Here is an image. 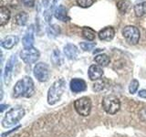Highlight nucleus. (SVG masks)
<instances>
[{"mask_svg":"<svg viewBox=\"0 0 146 137\" xmlns=\"http://www.w3.org/2000/svg\"><path fill=\"white\" fill-rule=\"evenodd\" d=\"M35 93L34 82L30 77H24L21 80H18L15 87H14V97H26L29 98L33 96Z\"/></svg>","mask_w":146,"mask_h":137,"instance_id":"1","label":"nucleus"},{"mask_svg":"<svg viewBox=\"0 0 146 137\" xmlns=\"http://www.w3.org/2000/svg\"><path fill=\"white\" fill-rule=\"evenodd\" d=\"M66 89V81L63 79L56 80L50 87L48 92V102L50 105H54L60 100L62 94Z\"/></svg>","mask_w":146,"mask_h":137,"instance_id":"2","label":"nucleus"},{"mask_svg":"<svg viewBox=\"0 0 146 137\" xmlns=\"http://www.w3.org/2000/svg\"><path fill=\"white\" fill-rule=\"evenodd\" d=\"M25 115V110L23 108H14L7 112L2 120V125L5 128L11 127L17 123Z\"/></svg>","mask_w":146,"mask_h":137,"instance_id":"3","label":"nucleus"},{"mask_svg":"<svg viewBox=\"0 0 146 137\" xmlns=\"http://www.w3.org/2000/svg\"><path fill=\"white\" fill-rule=\"evenodd\" d=\"M102 108L109 114H115L121 108V102L116 96L108 95L102 100Z\"/></svg>","mask_w":146,"mask_h":137,"instance_id":"4","label":"nucleus"},{"mask_svg":"<svg viewBox=\"0 0 146 137\" xmlns=\"http://www.w3.org/2000/svg\"><path fill=\"white\" fill-rule=\"evenodd\" d=\"M74 108L81 116H89L91 111V102L88 97H81L75 100Z\"/></svg>","mask_w":146,"mask_h":137,"instance_id":"5","label":"nucleus"},{"mask_svg":"<svg viewBox=\"0 0 146 137\" xmlns=\"http://www.w3.org/2000/svg\"><path fill=\"white\" fill-rule=\"evenodd\" d=\"M122 35L131 45H136L140 40V30L134 26H127L122 30Z\"/></svg>","mask_w":146,"mask_h":137,"instance_id":"6","label":"nucleus"},{"mask_svg":"<svg viewBox=\"0 0 146 137\" xmlns=\"http://www.w3.org/2000/svg\"><path fill=\"white\" fill-rule=\"evenodd\" d=\"M34 75L40 82L48 81L50 76V71L48 64L43 62L36 64V66L34 67Z\"/></svg>","mask_w":146,"mask_h":137,"instance_id":"7","label":"nucleus"},{"mask_svg":"<svg viewBox=\"0 0 146 137\" xmlns=\"http://www.w3.org/2000/svg\"><path fill=\"white\" fill-rule=\"evenodd\" d=\"M39 51L33 47L25 48L20 52V58L22 59V61L27 64L35 63L39 59Z\"/></svg>","mask_w":146,"mask_h":137,"instance_id":"8","label":"nucleus"},{"mask_svg":"<svg viewBox=\"0 0 146 137\" xmlns=\"http://www.w3.org/2000/svg\"><path fill=\"white\" fill-rule=\"evenodd\" d=\"M17 61L16 55H12L11 58L8 59V61L5 68V72H4V80L6 84H9V82L11 80V74H12V70L14 65H15V62Z\"/></svg>","mask_w":146,"mask_h":137,"instance_id":"9","label":"nucleus"},{"mask_svg":"<svg viewBox=\"0 0 146 137\" xmlns=\"http://www.w3.org/2000/svg\"><path fill=\"white\" fill-rule=\"evenodd\" d=\"M87 89L86 82L81 79H73L70 81V90L75 93L84 91Z\"/></svg>","mask_w":146,"mask_h":137,"instance_id":"10","label":"nucleus"},{"mask_svg":"<svg viewBox=\"0 0 146 137\" xmlns=\"http://www.w3.org/2000/svg\"><path fill=\"white\" fill-rule=\"evenodd\" d=\"M88 74L91 80H98L103 76V70L98 65H91L89 68Z\"/></svg>","mask_w":146,"mask_h":137,"instance_id":"11","label":"nucleus"},{"mask_svg":"<svg viewBox=\"0 0 146 137\" xmlns=\"http://www.w3.org/2000/svg\"><path fill=\"white\" fill-rule=\"evenodd\" d=\"M114 35H115V31L111 27H105L102 30L99 32V38L100 40L103 41H110L113 39Z\"/></svg>","mask_w":146,"mask_h":137,"instance_id":"12","label":"nucleus"},{"mask_svg":"<svg viewBox=\"0 0 146 137\" xmlns=\"http://www.w3.org/2000/svg\"><path fill=\"white\" fill-rule=\"evenodd\" d=\"M64 53H65L66 57L70 59H77L78 55H79V49L73 44H67L64 47Z\"/></svg>","mask_w":146,"mask_h":137,"instance_id":"13","label":"nucleus"},{"mask_svg":"<svg viewBox=\"0 0 146 137\" xmlns=\"http://www.w3.org/2000/svg\"><path fill=\"white\" fill-rule=\"evenodd\" d=\"M54 15H55V17H56L57 19L61 20L63 22H67V21L70 20V17L68 16L67 9L63 6H58L56 8V10H55Z\"/></svg>","mask_w":146,"mask_h":137,"instance_id":"14","label":"nucleus"},{"mask_svg":"<svg viewBox=\"0 0 146 137\" xmlns=\"http://www.w3.org/2000/svg\"><path fill=\"white\" fill-rule=\"evenodd\" d=\"M18 42V38L17 36H8L6 37L1 41V46L6 49H10Z\"/></svg>","mask_w":146,"mask_h":137,"instance_id":"15","label":"nucleus"},{"mask_svg":"<svg viewBox=\"0 0 146 137\" xmlns=\"http://www.w3.org/2000/svg\"><path fill=\"white\" fill-rule=\"evenodd\" d=\"M9 18H10V11L7 7L2 6L0 8V25L1 27L7 24Z\"/></svg>","mask_w":146,"mask_h":137,"instance_id":"16","label":"nucleus"},{"mask_svg":"<svg viewBox=\"0 0 146 137\" xmlns=\"http://www.w3.org/2000/svg\"><path fill=\"white\" fill-rule=\"evenodd\" d=\"M94 61L98 65L102 66V67H106V66H108L110 61H111V59H110V57L106 54H100L94 58Z\"/></svg>","mask_w":146,"mask_h":137,"instance_id":"17","label":"nucleus"},{"mask_svg":"<svg viewBox=\"0 0 146 137\" xmlns=\"http://www.w3.org/2000/svg\"><path fill=\"white\" fill-rule=\"evenodd\" d=\"M34 44V35L32 32H27L23 39V45L25 48H31Z\"/></svg>","mask_w":146,"mask_h":137,"instance_id":"18","label":"nucleus"},{"mask_svg":"<svg viewBox=\"0 0 146 137\" xmlns=\"http://www.w3.org/2000/svg\"><path fill=\"white\" fill-rule=\"evenodd\" d=\"M134 12L137 17H143L146 14V2L137 4L134 7Z\"/></svg>","mask_w":146,"mask_h":137,"instance_id":"19","label":"nucleus"},{"mask_svg":"<svg viewBox=\"0 0 146 137\" xmlns=\"http://www.w3.org/2000/svg\"><path fill=\"white\" fill-rule=\"evenodd\" d=\"M82 35H83V37L86 39L93 40L95 39L96 33L92 29H90V27H83V29H82Z\"/></svg>","mask_w":146,"mask_h":137,"instance_id":"20","label":"nucleus"},{"mask_svg":"<svg viewBox=\"0 0 146 137\" xmlns=\"http://www.w3.org/2000/svg\"><path fill=\"white\" fill-rule=\"evenodd\" d=\"M130 5L131 4L128 0H119L118 3H117V7L121 13L124 14L127 12L128 8L130 7Z\"/></svg>","mask_w":146,"mask_h":137,"instance_id":"21","label":"nucleus"},{"mask_svg":"<svg viewBox=\"0 0 146 137\" xmlns=\"http://www.w3.org/2000/svg\"><path fill=\"white\" fill-rule=\"evenodd\" d=\"M27 21V15L26 12H20L16 16V23L18 26H25Z\"/></svg>","mask_w":146,"mask_h":137,"instance_id":"22","label":"nucleus"},{"mask_svg":"<svg viewBox=\"0 0 146 137\" xmlns=\"http://www.w3.org/2000/svg\"><path fill=\"white\" fill-rule=\"evenodd\" d=\"M51 59H52V61H53V63L55 64V65H57V66L61 65V63H62V58H61L60 52H59L58 50H54L53 53H52Z\"/></svg>","mask_w":146,"mask_h":137,"instance_id":"23","label":"nucleus"},{"mask_svg":"<svg viewBox=\"0 0 146 137\" xmlns=\"http://www.w3.org/2000/svg\"><path fill=\"white\" fill-rule=\"evenodd\" d=\"M138 88H139V81L137 80H132L130 83V86H129L130 93H131V94L135 93L137 90H138Z\"/></svg>","mask_w":146,"mask_h":137,"instance_id":"24","label":"nucleus"},{"mask_svg":"<svg viewBox=\"0 0 146 137\" xmlns=\"http://www.w3.org/2000/svg\"><path fill=\"white\" fill-rule=\"evenodd\" d=\"M80 48L84 50V51H90L91 49L95 48V43H90V42H82L80 44Z\"/></svg>","mask_w":146,"mask_h":137,"instance_id":"25","label":"nucleus"},{"mask_svg":"<svg viewBox=\"0 0 146 137\" xmlns=\"http://www.w3.org/2000/svg\"><path fill=\"white\" fill-rule=\"evenodd\" d=\"M78 5L81 7H90L93 4V0H76Z\"/></svg>","mask_w":146,"mask_h":137,"instance_id":"26","label":"nucleus"},{"mask_svg":"<svg viewBox=\"0 0 146 137\" xmlns=\"http://www.w3.org/2000/svg\"><path fill=\"white\" fill-rule=\"evenodd\" d=\"M139 118L141 121L146 122V107L141 108L139 111Z\"/></svg>","mask_w":146,"mask_h":137,"instance_id":"27","label":"nucleus"},{"mask_svg":"<svg viewBox=\"0 0 146 137\" xmlns=\"http://www.w3.org/2000/svg\"><path fill=\"white\" fill-rule=\"evenodd\" d=\"M103 88H104V82H102V81H99L93 85V90L95 91H100Z\"/></svg>","mask_w":146,"mask_h":137,"instance_id":"28","label":"nucleus"},{"mask_svg":"<svg viewBox=\"0 0 146 137\" xmlns=\"http://www.w3.org/2000/svg\"><path fill=\"white\" fill-rule=\"evenodd\" d=\"M24 6L27 7H32L35 5V0H21Z\"/></svg>","mask_w":146,"mask_h":137,"instance_id":"29","label":"nucleus"},{"mask_svg":"<svg viewBox=\"0 0 146 137\" xmlns=\"http://www.w3.org/2000/svg\"><path fill=\"white\" fill-rule=\"evenodd\" d=\"M138 94L141 98H146V90H141Z\"/></svg>","mask_w":146,"mask_h":137,"instance_id":"30","label":"nucleus"},{"mask_svg":"<svg viewBox=\"0 0 146 137\" xmlns=\"http://www.w3.org/2000/svg\"><path fill=\"white\" fill-rule=\"evenodd\" d=\"M19 128H20V126H17V127H16V128H15V129H12V130H11L10 132H5V134H2V137H5V136H6V135H8L9 134H11V132H15L16 130H17V129H19Z\"/></svg>","mask_w":146,"mask_h":137,"instance_id":"31","label":"nucleus"},{"mask_svg":"<svg viewBox=\"0 0 146 137\" xmlns=\"http://www.w3.org/2000/svg\"><path fill=\"white\" fill-rule=\"evenodd\" d=\"M7 107H8V105H6V104H1V106H0V112H3L4 110L6 109Z\"/></svg>","mask_w":146,"mask_h":137,"instance_id":"32","label":"nucleus"},{"mask_svg":"<svg viewBox=\"0 0 146 137\" xmlns=\"http://www.w3.org/2000/svg\"><path fill=\"white\" fill-rule=\"evenodd\" d=\"M57 1H58V0H54V2H57Z\"/></svg>","mask_w":146,"mask_h":137,"instance_id":"33","label":"nucleus"}]
</instances>
